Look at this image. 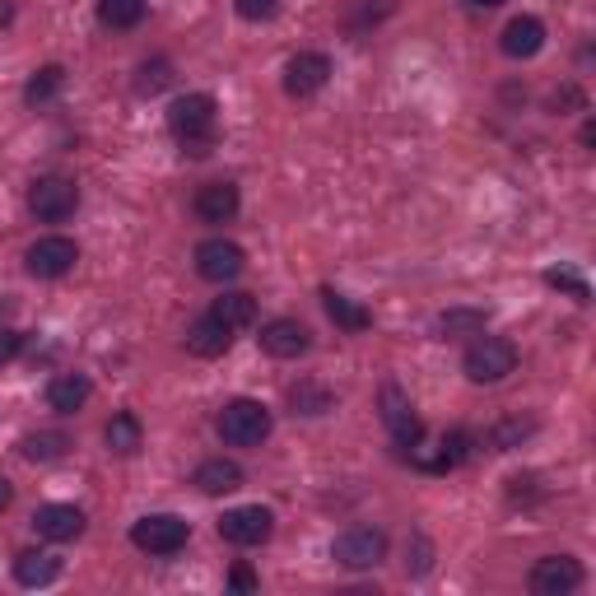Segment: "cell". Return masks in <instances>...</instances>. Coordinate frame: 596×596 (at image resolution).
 <instances>
[{"instance_id": "24", "label": "cell", "mask_w": 596, "mask_h": 596, "mask_svg": "<svg viewBox=\"0 0 596 596\" xmlns=\"http://www.w3.org/2000/svg\"><path fill=\"white\" fill-rule=\"evenodd\" d=\"M485 322H489V312H480V308H452V312H443V318L433 322V331L443 341H452V336H480Z\"/></svg>"}, {"instance_id": "5", "label": "cell", "mask_w": 596, "mask_h": 596, "mask_svg": "<svg viewBox=\"0 0 596 596\" xmlns=\"http://www.w3.org/2000/svg\"><path fill=\"white\" fill-rule=\"evenodd\" d=\"M75 205H80V187L61 178V172H51V178H38L28 191V210L38 215L43 224H61L75 215Z\"/></svg>"}, {"instance_id": "21", "label": "cell", "mask_w": 596, "mask_h": 596, "mask_svg": "<svg viewBox=\"0 0 596 596\" xmlns=\"http://www.w3.org/2000/svg\"><path fill=\"white\" fill-rule=\"evenodd\" d=\"M103 438H108V452H117V457H135L140 443H145V429H140V419L131 410H121V415L108 419Z\"/></svg>"}, {"instance_id": "22", "label": "cell", "mask_w": 596, "mask_h": 596, "mask_svg": "<svg viewBox=\"0 0 596 596\" xmlns=\"http://www.w3.org/2000/svg\"><path fill=\"white\" fill-rule=\"evenodd\" d=\"M210 318H219L229 331L252 326V322H257V298H252V294H242V289H229V294H219V298H215Z\"/></svg>"}, {"instance_id": "19", "label": "cell", "mask_w": 596, "mask_h": 596, "mask_svg": "<svg viewBox=\"0 0 596 596\" xmlns=\"http://www.w3.org/2000/svg\"><path fill=\"white\" fill-rule=\"evenodd\" d=\"M90 378L84 373H61V378H51L47 382V406L51 410H61V415H75L84 401H90Z\"/></svg>"}, {"instance_id": "11", "label": "cell", "mask_w": 596, "mask_h": 596, "mask_svg": "<svg viewBox=\"0 0 596 596\" xmlns=\"http://www.w3.org/2000/svg\"><path fill=\"white\" fill-rule=\"evenodd\" d=\"M326 80H331V61L322 57V51H298V57H289V65H285V94L289 98L322 94Z\"/></svg>"}, {"instance_id": "35", "label": "cell", "mask_w": 596, "mask_h": 596, "mask_svg": "<svg viewBox=\"0 0 596 596\" xmlns=\"http://www.w3.org/2000/svg\"><path fill=\"white\" fill-rule=\"evenodd\" d=\"M229 583H234V592H252V587H257V577H252V569H234Z\"/></svg>"}, {"instance_id": "4", "label": "cell", "mask_w": 596, "mask_h": 596, "mask_svg": "<svg viewBox=\"0 0 596 596\" xmlns=\"http://www.w3.org/2000/svg\"><path fill=\"white\" fill-rule=\"evenodd\" d=\"M187 517L178 513H150V517H140L135 527H131V546L135 550H145V555H178L187 546Z\"/></svg>"}, {"instance_id": "3", "label": "cell", "mask_w": 596, "mask_h": 596, "mask_svg": "<svg viewBox=\"0 0 596 596\" xmlns=\"http://www.w3.org/2000/svg\"><path fill=\"white\" fill-rule=\"evenodd\" d=\"M462 368H466L470 382H480V388H485V382H503L517 368V345L503 341V336H480L476 345L466 349Z\"/></svg>"}, {"instance_id": "17", "label": "cell", "mask_w": 596, "mask_h": 596, "mask_svg": "<svg viewBox=\"0 0 596 596\" xmlns=\"http://www.w3.org/2000/svg\"><path fill=\"white\" fill-rule=\"evenodd\" d=\"M238 187L234 182H205L201 191H196V215L205 219V224H229L234 215H238Z\"/></svg>"}, {"instance_id": "36", "label": "cell", "mask_w": 596, "mask_h": 596, "mask_svg": "<svg viewBox=\"0 0 596 596\" xmlns=\"http://www.w3.org/2000/svg\"><path fill=\"white\" fill-rule=\"evenodd\" d=\"M10 499H14V489H10V480H5V476H0V513H5V508H10Z\"/></svg>"}, {"instance_id": "30", "label": "cell", "mask_w": 596, "mask_h": 596, "mask_svg": "<svg viewBox=\"0 0 596 596\" xmlns=\"http://www.w3.org/2000/svg\"><path fill=\"white\" fill-rule=\"evenodd\" d=\"M168 70H172L168 61H145V65H140V80H135V90H140V94H159L164 84L172 80Z\"/></svg>"}, {"instance_id": "26", "label": "cell", "mask_w": 596, "mask_h": 596, "mask_svg": "<svg viewBox=\"0 0 596 596\" xmlns=\"http://www.w3.org/2000/svg\"><path fill=\"white\" fill-rule=\"evenodd\" d=\"M65 448H70L65 433H28L20 443V452L28 462H57V457H65Z\"/></svg>"}, {"instance_id": "20", "label": "cell", "mask_w": 596, "mask_h": 596, "mask_svg": "<svg viewBox=\"0 0 596 596\" xmlns=\"http://www.w3.org/2000/svg\"><path fill=\"white\" fill-rule=\"evenodd\" d=\"M57 573H61V559L47 550H24L14 559V577H20L24 587H47V583H57Z\"/></svg>"}, {"instance_id": "6", "label": "cell", "mask_w": 596, "mask_h": 596, "mask_svg": "<svg viewBox=\"0 0 596 596\" xmlns=\"http://www.w3.org/2000/svg\"><path fill=\"white\" fill-rule=\"evenodd\" d=\"M271 532H275V513L261 503L229 508V513L219 517V536L229 540V546H261V540H271Z\"/></svg>"}, {"instance_id": "28", "label": "cell", "mask_w": 596, "mask_h": 596, "mask_svg": "<svg viewBox=\"0 0 596 596\" xmlns=\"http://www.w3.org/2000/svg\"><path fill=\"white\" fill-rule=\"evenodd\" d=\"M61 84H65V70L61 65H43L38 75L28 80V90H24V98L38 108V103H47V98H57L61 94Z\"/></svg>"}, {"instance_id": "34", "label": "cell", "mask_w": 596, "mask_h": 596, "mask_svg": "<svg viewBox=\"0 0 596 596\" xmlns=\"http://www.w3.org/2000/svg\"><path fill=\"white\" fill-rule=\"evenodd\" d=\"M14 355H20V331L0 326V363H10Z\"/></svg>"}, {"instance_id": "7", "label": "cell", "mask_w": 596, "mask_h": 596, "mask_svg": "<svg viewBox=\"0 0 596 596\" xmlns=\"http://www.w3.org/2000/svg\"><path fill=\"white\" fill-rule=\"evenodd\" d=\"M242 266H248V257H242V248L229 238H205L196 248V271L210 285H229V279L242 275Z\"/></svg>"}, {"instance_id": "10", "label": "cell", "mask_w": 596, "mask_h": 596, "mask_svg": "<svg viewBox=\"0 0 596 596\" xmlns=\"http://www.w3.org/2000/svg\"><path fill=\"white\" fill-rule=\"evenodd\" d=\"M28 275H38V279H61L75 271V261H80V248L70 238H38L28 248Z\"/></svg>"}, {"instance_id": "8", "label": "cell", "mask_w": 596, "mask_h": 596, "mask_svg": "<svg viewBox=\"0 0 596 596\" xmlns=\"http://www.w3.org/2000/svg\"><path fill=\"white\" fill-rule=\"evenodd\" d=\"M331 555H336L345 569H373V564H382V555H388V536L378 527H349L336 536Z\"/></svg>"}, {"instance_id": "2", "label": "cell", "mask_w": 596, "mask_h": 596, "mask_svg": "<svg viewBox=\"0 0 596 596\" xmlns=\"http://www.w3.org/2000/svg\"><path fill=\"white\" fill-rule=\"evenodd\" d=\"M219 438L229 448H261L271 438V410L248 396L229 401V406L219 410Z\"/></svg>"}, {"instance_id": "12", "label": "cell", "mask_w": 596, "mask_h": 596, "mask_svg": "<svg viewBox=\"0 0 596 596\" xmlns=\"http://www.w3.org/2000/svg\"><path fill=\"white\" fill-rule=\"evenodd\" d=\"M573 587H583V564H577V559H569V555L536 559V569H532L536 596H569Z\"/></svg>"}, {"instance_id": "14", "label": "cell", "mask_w": 596, "mask_h": 596, "mask_svg": "<svg viewBox=\"0 0 596 596\" xmlns=\"http://www.w3.org/2000/svg\"><path fill=\"white\" fill-rule=\"evenodd\" d=\"M33 532L43 540H75L84 532V513L75 503H43L38 513H33Z\"/></svg>"}, {"instance_id": "32", "label": "cell", "mask_w": 596, "mask_h": 596, "mask_svg": "<svg viewBox=\"0 0 596 596\" xmlns=\"http://www.w3.org/2000/svg\"><path fill=\"white\" fill-rule=\"evenodd\" d=\"M289 396H294V406L303 410V415H322V410H331V396H326V392H312V388H294Z\"/></svg>"}, {"instance_id": "13", "label": "cell", "mask_w": 596, "mask_h": 596, "mask_svg": "<svg viewBox=\"0 0 596 596\" xmlns=\"http://www.w3.org/2000/svg\"><path fill=\"white\" fill-rule=\"evenodd\" d=\"M308 345H312V331L294 318H275L261 326V349L271 359H298V355H308Z\"/></svg>"}, {"instance_id": "23", "label": "cell", "mask_w": 596, "mask_h": 596, "mask_svg": "<svg viewBox=\"0 0 596 596\" xmlns=\"http://www.w3.org/2000/svg\"><path fill=\"white\" fill-rule=\"evenodd\" d=\"M322 303H326V318L336 322L341 331H349V336H355V331H368V326H373L368 308H359L355 298H345V294H336V289H322Z\"/></svg>"}, {"instance_id": "37", "label": "cell", "mask_w": 596, "mask_h": 596, "mask_svg": "<svg viewBox=\"0 0 596 596\" xmlns=\"http://www.w3.org/2000/svg\"><path fill=\"white\" fill-rule=\"evenodd\" d=\"M470 5H480V10H494V5H503V0H470Z\"/></svg>"}, {"instance_id": "16", "label": "cell", "mask_w": 596, "mask_h": 596, "mask_svg": "<svg viewBox=\"0 0 596 596\" xmlns=\"http://www.w3.org/2000/svg\"><path fill=\"white\" fill-rule=\"evenodd\" d=\"M540 47H546V24H540L536 14H517V20L503 28V51H508L513 61L536 57Z\"/></svg>"}, {"instance_id": "15", "label": "cell", "mask_w": 596, "mask_h": 596, "mask_svg": "<svg viewBox=\"0 0 596 596\" xmlns=\"http://www.w3.org/2000/svg\"><path fill=\"white\" fill-rule=\"evenodd\" d=\"M229 345H234V331L219 318H210V312L201 322H191V331H187V349L196 359H219V355H229Z\"/></svg>"}, {"instance_id": "29", "label": "cell", "mask_w": 596, "mask_h": 596, "mask_svg": "<svg viewBox=\"0 0 596 596\" xmlns=\"http://www.w3.org/2000/svg\"><path fill=\"white\" fill-rule=\"evenodd\" d=\"M546 285H550V289H564V294L573 298V303H587V298H592L587 279L577 275V271H569V266H555V271H546Z\"/></svg>"}, {"instance_id": "9", "label": "cell", "mask_w": 596, "mask_h": 596, "mask_svg": "<svg viewBox=\"0 0 596 596\" xmlns=\"http://www.w3.org/2000/svg\"><path fill=\"white\" fill-rule=\"evenodd\" d=\"M382 425L392 429V438H396L401 448H419V438H425V425H419L410 396L401 392L396 382H388V388H382Z\"/></svg>"}, {"instance_id": "27", "label": "cell", "mask_w": 596, "mask_h": 596, "mask_svg": "<svg viewBox=\"0 0 596 596\" xmlns=\"http://www.w3.org/2000/svg\"><path fill=\"white\" fill-rule=\"evenodd\" d=\"M438 448H443V452H438V457H425V466L429 470H452V466H462L470 457V433L457 429V433H448Z\"/></svg>"}, {"instance_id": "25", "label": "cell", "mask_w": 596, "mask_h": 596, "mask_svg": "<svg viewBox=\"0 0 596 596\" xmlns=\"http://www.w3.org/2000/svg\"><path fill=\"white\" fill-rule=\"evenodd\" d=\"M103 28H135L145 20V0H98Z\"/></svg>"}, {"instance_id": "18", "label": "cell", "mask_w": 596, "mask_h": 596, "mask_svg": "<svg viewBox=\"0 0 596 596\" xmlns=\"http://www.w3.org/2000/svg\"><path fill=\"white\" fill-rule=\"evenodd\" d=\"M191 485H196L201 494H234V489H242V466L229 462V457H210V462L196 466Z\"/></svg>"}, {"instance_id": "31", "label": "cell", "mask_w": 596, "mask_h": 596, "mask_svg": "<svg viewBox=\"0 0 596 596\" xmlns=\"http://www.w3.org/2000/svg\"><path fill=\"white\" fill-rule=\"evenodd\" d=\"M234 5H238V14L248 24H266V20H275V14H279L285 0H234Z\"/></svg>"}, {"instance_id": "33", "label": "cell", "mask_w": 596, "mask_h": 596, "mask_svg": "<svg viewBox=\"0 0 596 596\" xmlns=\"http://www.w3.org/2000/svg\"><path fill=\"white\" fill-rule=\"evenodd\" d=\"M522 433H532V425H522V419H508V425H499L494 433H489V443H494L499 452H508V448H513Z\"/></svg>"}, {"instance_id": "1", "label": "cell", "mask_w": 596, "mask_h": 596, "mask_svg": "<svg viewBox=\"0 0 596 596\" xmlns=\"http://www.w3.org/2000/svg\"><path fill=\"white\" fill-rule=\"evenodd\" d=\"M168 131L178 135V145L187 154H210L215 150V135H219V108L210 94H182L178 103L168 108Z\"/></svg>"}]
</instances>
